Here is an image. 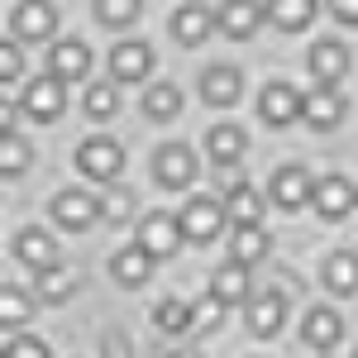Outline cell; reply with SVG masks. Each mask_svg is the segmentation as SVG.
Listing matches in <instances>:
<instances>
[{"mask_svg":"<svg viewBox=\"0 0 358 358\" xmlns=\"http://www.w3.org/2000/svg\"><path fill=\"white\" fill-rule=\"evenodd\" d=\"M224 220H229V206H224L220 196H192L182 206V229H187L192 244H215Z\"/></svg>","mask_w":358,"mask_h":358,"instance_id":"1","label":"cell"},{"mask_svg":"<svg viewBox=\"0 0 358 358\" xmlns=\"http://www.w3.org/2000/svg\"><path fill=\"white\" fill-rule=\"evenodd\" d=\"M77 167H82V177L110 187L115 177L124 172V148L106 134H91V138H82V148H77Z\"/></svg>","mask_w":358,"mask_h":358,"instance_id":"2","label":"cell"},{"mask_svg":"<svg viewBox=\"0 0 358 358\" xmlns=\"http://www.w3.org/2000/svg\"><path fill=\"white\" fill-rule=\"evenodd\" d=\"M153 177H158V187H167V192H187L196 177H201V163H196L192 143H163L153 153Z\"/></svg>","mask_w":358,"mask_h":358,"instance_id":"3","label":"cell"},{"mask_svg":"<svg viewBox=\"0 0 358 358\" xmlns=\"http://www.w3.org/2000/svg\"><path fill=\"white\" fill-rule=\"evenodd\" d=\"M62 77H53V72H48V77H34V82L24 86V96H20V110L29 115V120H34V124H53L57 115L67 110V91H62Z\"/></svg>","mask_w":358,"mask_h":358,"instance_id":"4","label":"cell"},{"mask_svg":"<svg viewBox=\"0 0 358 358\" xmlns=\"http://www.w3.org/2000/svg\"><path fill=\"white\" fill-rule=\"evenodd\" d=\"M301 101L306 96L292 82H268L263 96H258V120H263L268 129H287V124L301 120Z\"/></svg>","mask_w":358,"mask_h":358,"instance_id":"5","label":"cell"},{"mask_svg":"<svg viewBox=\"0 0 358 358\" xmlns=\"http://www.w3.org/2000/svg\"><path fill=\"white\" fill-rule=\"evenodd\" d=\"M268 201L282 206V210H301L315 201V177L306 172L301 163H287L273 172V187H268Z\"/></svg>","mask_w":358,"mask_h":358,"instance_id":"6","label":"cell"},{"mask_svg":"<svg viewBox=\"0 0 358 358\" xmlns=\"http://www.w3.org/2000/svg\"><path fill=\"white\" fill-rule=\"evenodd\" d=\"M101 220V196L91 192H57L53 196V224L57 229H67V234H82V229H91V224Z\"/></svg>","mask_w":358,"mask_h":358,"instance_id":"7","label":"cell"},{"mask_svg":"<svg viewBox=\"0 0 358 358\" xmlns=\"http://www.w3.org/2000/svg\"><path fill=\"white\" fill-rule=\"evenodd\" d=\"M187 239V229H182V215H167V210H153V215H143L138 220V244L148 248L153 258H172L177 248Z\"/></svg>","mask_w":358,"mask_h":358,"instance_id":"8","label":"cell"},{"mask_svg":"<svg viewBox=\"0 0 358 358\" xmlns=\"http://www.w3.org/2000/svg\"><path fill=\"white\" fill-rule=\"evenodd\" d=\"M10 29H15L20 43H43L57 34V10L48 0H20L15 15H10Z\"/></svg>","mask_w":358,"mask_h":358,"instance_id":"9","label":"cell"},{"mask_svg":"<svg viewBox=\"0 0 358 358\" xmlns=\"http://www.w3.org/2000/svg\"><path fill=\"white\" fill-rule=\"evenodd\" d=\"M344 115H349V106H344V96H339L334 86L320 82V86H310V91H306L301 120L310 124V129H320V134H325V129H339V124H344Z\"/></svg>","mask_w":358,"mask_h":358,"instance_id":"10","label":"cell"},{"mask_svg":"<svg viewBox=\"0 0 358 358\" xmlns=\"http://www.w3.org/2000/svg\"><path fill=\"white\" fill-rule=\"evenodd\" d=\"M315 215L320 220H344L349 210H358V187L349 182V177H339V172H330V177H320L315 182Z\"/></svg>","mask_w":358,"mask_h":358,"instance_id":"11","label":"cell"},{"mask_svg":"<svg viewBox=\"0 0 358 358\" xmlns=\"http://www.w3.org/2000/svg\"><path fill=\"white\" fill-rule=\"evenodd\" d=\"M153 62H158V57H153V48H148V43L124 38V43H115V48H110V77H115V82H124V86L148 82Z\"/></svg>","mask_w":358,"mask_h":358,"instance_id":"12","label":"cell"},{"mask_svg":"<svg viewBox=\"0 0 358 358\" xmlns=\"http://www.w3.org/2000/svg\"><path fill=\"white\" fill-rule=\"evenodd\" d=\"M210 29H220L215 24V10L201 5V0H187V5L172 15V38H177L182 48H201V43L210 38Z\"/></svg>","mask_w":358,"mask_h":358,"instance_id":"13","label":"cell"},{"mask_svg":"<svg viewBox=\"0 0 358 358\" xmlns=\"http://www.w3.org/2000/svg\"><path fill=\"white\" fill-rule=\"evenodd\" d=\"M239 96H244V77H239V67H206V77H201V101L210 106V110H229V106H239Z\"/></svg>","mask_w":358,"mask_h":358,"instance_id":"14","label":"cell"},{"mask_svg":"<svg viewBox=\"0 0 358 358\" xmlns=\"http://www.w3.org/2000/svg\"><path fill=\"white\" fill-rule=\"evenodd\" d=\"M263 20H268V5H263V0H224L220 10H215V24H220L229 38H253Z\"/></svg>","mask_w":358,"mask_h":358,"instance_id":"15","label":"cell"},{"mask_svg":"<svg viewBox=\"0 0 358 358\" xmlns=\"http://www.w3.org/2000/svg\"><path fill=\"white\" fill-rule=\"evenodd\" d=\"M306 62H310V77H315V82H325V86H334V82H344V77H349V48H344L339 38H315Z\"/></svg>","mask_w":358,"mask_h":358,"instance_id":"16","label":"cell"},{"mask_svg":"<svg viewBox=\"0 0 358 358\" xmlns=\"http://www.w3.org/2000/svg\"><path fill=\"white\" fill-rule=\"evenodd\" d=\"M301 339L310 344V349H334L339 339H344V315L339 310H330V306H310L301 315Z\"/></svg>","mask_w":358,"mask_h":358,"instance_id":"17","label":"cell"},{"mask_svg":"<svg viewBox=\"0 0 358 358\" xmlns=\"http://www.w3.org/2000/svg\"><path fill=\"white\" fill-rule=\"evenodd\" d=\"M15 258H20L24 268H34V273H43V268H53V263H57V239L48 234V229L29 224V229L15 234Z\"/></svg>","mask_w":358,"mask_h":358,"instance_id":"18","label":"cell"},{"mask_svg":"<svg viewBox=\"0 0 358 358\" xmlns=\"http://www.w3.org/2000/svg\"><path fill=\"white\" fill-rule=\"evenodd\" d=\"M48 72L62 77V82H82L86 72H91V48H86L82 38H62L48 48Z\"/></svg>","mask_w":358,"mask_h":358,"instance_id":"19","label":"cell"},{"mask_svg":"<svg viewBox=\"0 0 358 358\" xmlns=\"http://www.w3.org/2000/svg\"><path fill=\"white\" fill-rule=\"evenodd\" d=\"M153 263H158V258H153L143 244H129V248H120V253L110 258V277L120 282V287H143V282L153 277Z\"/></svg>","mask_w":358,"mask_h":358,"instance_id":"20","label":"cell"},{"mask_svg":"<svg viewBox=\"0 0 358 358\" xmlns=\"http://www.w3.org/2000/svg\"><path fill=\"white\" fill-rule=\"evenodd\" d=\"M282 325H287V301L277 292H263L258 301H248V330L258 334V339L282 334Z\"/></svg>","mask_w":358,"mask_h":358,"instance_id":"21","label":"cell"},{"mask_svg":"<svg viewBox=\"0 0 358 358\" xmlns=\"http://www.w3.org/2000/svg\"><path fill=\"white\" fill-rule=\"evenodd\" d=\"M268 248H273V239H268L263 224H234V234H229V258H234V263L253 268V263L268 258Z\"/></svg>","mask_w":358,"mask_h":358,"instance_id":"22","label":"cell"},{"mask_svg":"<svg viewBox=\"0 0 358 358\" xmlns=\"http://www.w3.org/2000/svg\"><path fill=\"white\" fill-rule=\"evenodd\" d=\"M177 115H182V86H177V82L143 86V120L167 124V120H177Z\"/></svg>","mask_w":358,"mask_h":358,"instance_id":"23","label":"cell"},{"mask_svg":"<svg viewBox=\"0 0 358 358\" xmlns=\"http://www.w3.org/2000/svg\"><path fill=\"white\" fill-rule=\"evenodd\" d=\"M320 277H325V287H330L334 296H354V292H358V253H349V248L330 253Z\"/></svg>","mask_w":358,"mask_h":358,"instance_id":"24","label":"cell"},{"mask_svg":"<svg viewBox=\"0 0 358 358\" xmlns=\"http://www.w3.org/2000/svg\"><path fill=\"white\" fill-rule=\"evenodd\" d=\"M315 10H320V0H268V20H273L277 29H287V34L310 29Z\"/></svg>","mask_w":358,"mask_h":358,"instance_id":"25","label":"cell"},{"mask_svg":"<svg viewBox=\"0 0 358 358\" xmlns=\"http://www.w3.org/2000/svg\"><path fill=\"white\" fill-rule=\"evenodd\" d=\"M210 292H215L224 306H244L248 301V268L229 258L224 268H215V273H210Z\"/></svg>","mask_w":358,"mask_h":358,"instance_id":"26","label":"cell"},{"mask_svg":"<svg viewBox=\"0 0 358 358\" xmlns=\"http://www.w3.org/2000/svg\"><path fill=\"white\" fill-rule=\"evenodd\" d=\"M24 320H34V296L20 282H5L0 287V325H5V334H15Z\"/></svg>","mask_w":358,"mask_h":358,"instance_id":"27","label":"cell"},{"mask_svg":"<svg viewBox=\"0 0 358 358\" xmlns=\"http://www.w3.org/2000/svg\"><path fill=\"white\" fill-rule=\"evenodd\" d=\"M206 148H210V163H239L248 138H244L239 124H215V129L206 134Z\"/></svg>","mask_w":358,"mask_h":358,"instance_id":"28","label":"cell"},{"mask_svg":"<svg viewBox=\"0 0 358 358\" xmlns=\"http://www.w3.org/2000/svg\"><path fill=\"white\" fill-rule=\"evenodd\" d=\"M34 292L43 296V301L62 306L72 292H77V277H72V268H62V263H53V268H43V273H34Z\"/></svg>","mask_w":358,"mask_h":358,"instance_id":"29","label":"cell"},{"mask_svg":"<svg viewBox=\"0 0 358 358\" xmlns=\"http://www.w3.org/2000/svg\"><path fill=\"white\" fill-rule=\"evenodd\" d=\"M224 206H229V220L234 224H263V215H268V201H263V192H253V187L224 196Z\"/></svg>","mask_w":358,"mask_h":358,"instance_id":"30","label":"cell"},{"mask_svg":"<svg viewBox=\"0 0 358 358\" xmlns=\"http://www.w3.org/2000/svg\"><path fill=\"white\" fill-rule=\"evenodd\" d=\"M29 163H34V148H29L15 129H0V172H5V177H20Z\"/></svg>","mask_w":358,"mask_h":358,"instance_id":"31","label":"cell"},{"mask_svg":"<svg viewBox=\"0 0 358 358\" xmlns=\"http://www.w3.org/2000/svg\"><path fill=\"white\" fill-rule=\"evenodd\" d=\"M153 325L163 334H187L192 330V306L177 301V296H163V301L153 306Z\"/></svg>","mask_w":358,"mask_h":358,"instance_id":"32","label":"cell"},{"mask_svg":"<svg viewBox=\"0 0 358 358\" xmlns=\"http://www.w3.org/2000/svg\"><path fill=\"white\" fill-rule=\"evenodd\" d=\"M143 10V0H96V20L106 29H129Z\"/></svg>","mask_w":358,"mask_h":358,"instance_id":"33","label":"cell"},{"mask_svg":"<svg viewBox=\"0 0 358 358\" xmlns=\"http://www.w3.org/2000/svg\"><path fill=\"white\" fill-rule=\"evenodd\" d=\"M224 310H229V306H224L215 292H210V296H201V301L192 306V330L196 334H215V330H220V320H224Z\"/></svg>","mask_w":358,"mask_h":358,"instance_id":"34","label":"cell"},{"mask_svg":"<svg viewBox=\"0 0 358 358\" xmlns=\"http://www.w3.org/2000/svg\"><path fill=\"white\" fill-rule=\"evenodd\" d=\"M115 110H120V91H115L110 82L86 86V115H91V120H110Z\"/></svg>","mask_w":358,"mask_h":358,"instance_id":"35","label":"cell"},{"mask_svg":"<svg viewBox=\"0 0 358 358\" xmlns=\"http://www.w3.org/2000/svg\"><path fill=\"white\" fill-rule=\"evenodd\" d=\"M129 215H134V192H129V187H110V192L101 196V220L124 224Z\"/></svg>","mask_w":358,"mask_h":358,"instance_id":"36","label":"cell"},{"mask_svg":"<svg viewBox=\"0 0 358 358\" xmlns=\"http://www.w3.org/2000/svg\"><path fill=\"white\" fill-rule=\"evenodd\" d=\"M5 358H53V349L34 334H5Z\"/></svg>","mask_w":358,"mask_h":358,"instance_id":"37","label":"cell"},{"mask_svg":"<svg viewBox=\"0 0 358 358\" xmlns=\"http://www.w3.org/2000/svg\"><path fill=\"white\" fill-rule=\"evenodd\" d=\"M20 72H24V57H20V38H5V43H0V82L15 86V82H20Z\"/></svg>","mask_w":358,"mask_h":358,"instance_id":"38","label":"cell"},{"mask_svg":"<svg viewBox=\"0 0 358 358\" xmlns=\"http://www.w3.org/2000/svg\"><path fill=\"white\" fill-rule=\"evenodd\" d=\"M244 187H248V177L239 163H215V192L220 196H234V192H244Z\"/></svg>","mask_w":358,"mask_h":358,"instance_id":"39","label":"cell"},{"mask_svg":"<svg viewBox=\"0 0 358 358\" xmlns=\"http://www.w3.org/2000/svg\"><path fill=\"white\" fill-rule=\"evenodd\" d=\"M330 15L339 24H358V0H330Z\"/></svg>","mask_w":358,"mask_h":358,"instance_id":"40","label":"cell"},{"mask_svg":"<svg viewBox=\"0 0 358 358\" xmlns=\"http://www.w3.org/2000/svg\"><path fill=\"white\" fill-rule=\"evenodd\" d=\"M167 358H201V354H196V349H172Z\"/></svg>","mask_w":358,"mask_h":358,"instance_id":"41","label":"cell"},{"mask_svg":"<svg viewBox=\"0 0 358 358\" xmlns=\"http://www.w3.org/2000/svg\"><path fill=\"white\" fill-rule=\"evenodd\" d=\"M354 358H358V354H354Z\"/></svg>","mask_w":358,"mask_h":358,"instance_id":"42","label":"cell"}]
</instances>
